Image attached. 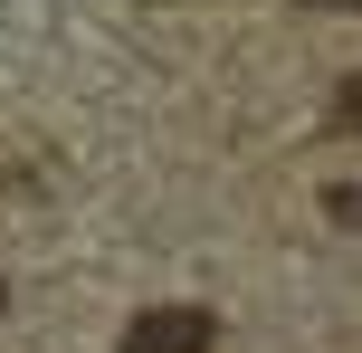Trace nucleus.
I'll return each instance as SVG.
<instances>
[{
  "mask_svg": "<svg viewBox=\"0 0 362 353\" xmlns=\"http://www.w3.org/2000/svg\"><path fill=\"white\" fill-rule=\"evenodd\" d=\"M219 325L200 316V306H153V316L124 325V353H210Z\"/></svg>",
  "mask_w": 362,
  "mask_h": 353,
  "instance_id": "1",
  "label": "nucleus"
},
{
  "mask_svg": "<svg viewBox=\"0 0 362 353\" xmlns=\"http://www.w3.org/2000/svg\"><path fill=\"white\" fill-rule=\"evenodd\" d=\"M334 125H353V134H362V76L344 86V105H334Z\"/></svg>",
  "mask_w": 362,
  "mask_h": 353,
  "instance_id": "2",
  "label": "nucleus"
},
{
  "mask_svg": "<svg viewBox=\"0 0 362 353\" xmlns=\"http://www.w3.org/2000/svg\"><path fill=\"white\" fill-rule=\"evenodd\" d=\"M334 10H362V0H334Z\"/></svg>",
  "mask_w": 362,
  "mask_h": 353,
  "instance_id": "3",
  "label": "nucleus"
}]
</instances>
